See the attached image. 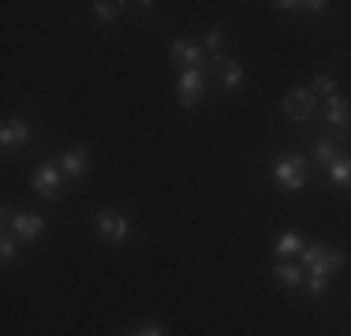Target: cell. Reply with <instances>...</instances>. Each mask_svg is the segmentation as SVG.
I'll return each mask as SVG.
<instances>
[{"label": "cell", "mask_w": 351, "mask_h": 336, "mask_svg": "<svg viewBox=\"0 0 351 336\" xmlns=\"http://www.w3.org/2000/svg\"><path fill=\"white\" fill-rule=\"evenodd\" d=\"M299 262L306 269V288H311L314 299H322L325 291H329V276L337 273V269H344V250L337 247H303V254H299Z\"/></svg>", "instance_id": "6da1fadb"}, {"label": "cell", "mask_w": 351, "mask_h": 336, "mask_svg": "<svg viewBox=\"0 0 351 336\" xmlns=\"http://www.w3.org/2000/svg\"><path fill=\"white\" fill-rule=\"evenodd\" d=\"M273 180H277L284 191H291V195H299V191L306 187V157H299V154H288V157H280V161L273 165Z\"/></svg>", "instance_id": "7a4b0ae2"}, {"label": "cell", "mask_w": 351, "mask_h": 336, "mask_svg": "<svg viewBox=\"0 0 351 336\" xmlns=\"http://www.w3.org/2000/svg\"><path fill=\"white\" fill-rule=\"evenodd\" d=\"M172 60L180 64L183 71H206V67H210V53L191 38H176L172 41Z\"/></svg>", "instance_id": "3957f363"}, {"label": "cell", "mask_w": 351, "mask_h": 336, "mask_svg": "<svg viewBox=\"0 0 351 336\" xmlns=\"http://www.w3.org/2000/svg\"><path fill=\"white\" fill-rule=\"evenodd\" d=\"M4 217H8V228H12L15 235H19L23 243H30V239H38L41 232H45V217L41 213H15L12 206H4Z\"/></svg>", "instance_id": "277c9868"}, {"label": "cell", "mask_w": 351, "mask_h": 336, "mask_svg": "<svg viewBox=\"0 0 351 336\" xmlns=\"http://www.w3.org/2000/svg\"><path fill=\"white\" fill-rule=\"evenodd\" d=\"M311 112H314V94H311V86H295V90H288L284 94V116L288 120H311Z\"/></svg>", "instance_id": "5b68a950"}, {"label": "cell", "mask_w": 351, "mask_h": 336, "mask_svg": "<svg viewBox=\"0 0 351 336\" xmlns=\"http://www.w3.org/2000/svg\"><path fill=\"white\" fill-rule=\"evenodd\" d=\"M60 183H64L60 165H41L34 172V180H30V187H34L38 198H56L60 195Z\"/></svg>", "instance_id": "8992f818"}, {"label": "cell", "mask_w": 351, "mask_h": 336, "mask_svg": "<svg viewBox=\"0 0 351 336\" xmlns=\"http://www.w3.org/2000/svg\"><path fill=\"white\" fill-rule=\"evenodd\" d=\"M206 97V71H180V105L195 108Z\"/></svg>", "instance_id": "52a82bcc"}, {"label": "cell", "mask_w": 351, "mask_h": 336, "mask_svg": "<svg viewBox=\"0 0 351 336\" xmlns=\"http://www.w3.org/2000/svg\"><path fill=\"white\" fill-rule=\"evenodd\" d=\"M210 67L217 71V79H221V86L224 90H239V82H243V67H239L232 56H210Z\"/></svg>", "instance_id": "ba28073f"}, {"label": "cell", "mask_w": 351, "mask_h": 336, "mask_svg": "<svg viewBox=\"0 0 351 336\" xmlns=\"http://www.w3.org/2000/svg\"><path fill=\"white\" fill-rule=\"evenodd\" d=\"M56 165H60L64 176H71V180H82V176L90 172V154H86L82 146H71V149H64V154H60V161H56Z\"/></svg>", "instance_id": "9c48e42d"}, {"label": "cell", "mask_w": 351, "mask_h": 336, "mask_svg": "<svg viewBox=\"0 0 351 336\" xmlns=\"http://www.w3.org/2000/svg\"><path fill=\"white\" fill-rule=\"evenodd\" d=\"M97 232H101L105 239H112V243L128 239V217L116 213V209H101V213H97Z\"/></svg>", "instance_id": "30bf717a"}, {"label": "cell", "mask_w": 351, "mask_h": 336, "mask_svg": "<svg viewBox=\"0 0 351 336\" xmlns=\"http://www.w3.org/2000/svg\"><path fill=\"white\" fill-rule=\"evenodd\" d=\"M325 120H329V128H337V131H344L348 123H351V105H348V97H329L325 101Z\"/></svg>", "instance_id": "8fae6325"}, {"label": "cell", "mask_w": 351, "mask_h": 336, "mask_svg": "<svg viewBox=\"0 0 351 336\" xmlns=\"http://www.w3.org/2000/svg\"><path fill=\"white\" fill-rule=\"evenodd\" d=\"M0 142H4V149L27 146V142H30V128H27L23 120H8L4 128H0Z\"/></svg>", "instance_id": "7c38bea8"}, {"label": "cell", "mask_w": 351, "mask_h": 336, "mask_svg": "<svg viewBox=\"0 0 351 336\" xmlns=\"http://www.w3.org/2000/svg\"><path fill=\"white\" fill-rule=\"evenodd\" d=\"M311 154H314L325 168H329L332 161H337V157H344V149H340V142H337V139H329V134H325V139H314Z\"/></svg>", "instance_id": "4fadbf2b"}, {"label": "cell", "mask_w": 351, "mask_h": 336, "mask_svg": "<svg viewBox=\"0 0 351 336\" xmlns=\"http://www.w3.org/2000/svg\"><path fill=\"white\" fill-rule=\"evenodd\" d=\"M277 280L284 288H299V284H306V269L295 265V262H280L277 265Z\"/></svg>", "instance_id": "5bb4252c"}, {"label": "cell", "mask_w": 351, "mask_h": 336, "mask_svg": "<svg viewBox=\"0 0 351 336\" xmlns=\"http://www.w3.org/2000/svg\"><path fill=\"white\" fill-rule=\"evenodd\" d=\"M329 180L337 183L340 191H351V157H337V161L329 165Z\"/></svg>", "instance_id": "9a60e30c"}, {"label": "cell", "mask_w": 351, "mask_h": 336, "mask_svg": "<svg viewBox=\"0 0 351 336\" xmlns=\"http://www.w3.org/2000/svg\"><path fill=\"white\" fill-rule=\"evenodd\" d=\"M303 247H306V243H303V235H299V232H284L280 239H277V254H280V258L303 254Z\"/></svg>", "instance_id": "2e32d148"}, {"label": "cell", "mask_w": 351, "mask_h": 336, "mask_svg": "<svg viewBox=\"0 0 351 336\" xmlns=\"http://www.w3.org/2000/svg\"><path fill=\"white\" fill-rule=\"evenodd\" d=\"M311 94L314 97H325V101H329V97H337V79H332V75H317V79L311 82Z\"/></svg>", "instance_id": "e0dca14e"}, {"label": "cell", "mask_w": 351, "mask_h": 336, "mask_svg": "<svg viewBox=\"0 0 351 336\" xmlns=\"http://www.w3.org/2000/svg\"><path fill=\"white\" fill-rule=\"evenodd\" d=\"M120 8L123 4H116V0H112V4H108V0H97V4H94V19L97 23H112V19H120Z\"/></svg>", "instance_id": "ac0fdd59"}, {"label": "cell", "mask_w": 351, "mask_h": 336, "mask_svg": "<svg viewBox=\"0 0 351 336\" xmlns=\"http://www.w3.org/2000/svg\"><path fill=\"white\" fill-rule=\"evenodd\" d=\"M277 8H284V12H325V0H311V4H295V0H280Z\"/></svg>", "instance_id": "d6986e66"}, {"label": "cell", "mask_w": 351, "mask_h": 336, "mask_svg": "<svg viewBox=\"0 0 351 336\" xmlns=\"http://www.w3.org/2000/svg\"><path fill=\"white\" fill-rule=\"evenodd\" d=\"M221 41H224V30L221 27H213L210 34H206V49H210V56L221 53Z\"/></svg>", "instance_id": "ffe728a7"}, {"label": "cell", "mask_w": 351, "mask_h": 336, "mask_svg": "<svg viewBox=\"0 0 351 336\" xmlns=\"http://www.w3.org/2000/svg\"><path fill=\"white\" fill-rule=\"evenodd\" d=\"M15 250H19L15 235H4V239H0V258H4V262H12V258H15Z\"/></svg>", "instance_id": "44dd1931"}, {"label": "cell", "mask_w": 351, "mask_h": 336, "mask_svg": "<svg viewBox=\"0 0 351 336\" xmlns=\"http://www.w3.org/2000/svg\"><path fill=\"white\" fill-rule=\"evenodd\" d=\"M138 336H165V329H161L157 322H146V325L138 329Z\"/></svg>", "instance_id": "7402d4cb"}]
</instances>
